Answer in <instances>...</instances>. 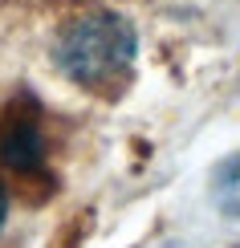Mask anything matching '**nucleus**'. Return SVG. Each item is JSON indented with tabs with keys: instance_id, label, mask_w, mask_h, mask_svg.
Instances as JSON below:
<instances>
[{
	"instance_id": "obj_1",
	"label": "nucleus",
	"mask_w": 240,
	"mask_h": 248,
	"mask_svg": "<svg viewBox=\"0 0 240 248\" xmlns=\"http://www.w3.org/2000/svg\"><path fill=\"white\" fill-rule=\"evenodd\" d=\"M134 49V25L118 13H86L74 16L61 29L57 45H53V61L69 81L86 90H102V86H118L130 74Z\"/></svg>"
},
{
	"instance_id": "obj_3",
	"label": "nucleus",
	"mask_w": 240,
	"mask_h": 248,
	"mask_svg": "<svg viewBox=\"0 0 240 248\" xmlns=\"http://www.w3.org/2000/svg\"><path fill=\"white\" fill-rule=\"evenodd\" d=\"M4 216H8V191L0 187V228H4Z\"/></svg>"
},
{
	"instance_id": "obj_2",
	"label": "nucleus",
	"mask_w": 240,
	"mask_h": 248,
	"mask_svg": "<svg viewBox=\"0 0 240 248\" xmlns=\"http://www.w3.org/2000/svg\"><path fill=\"white\" fill-rule=\"evenodd\" d=\"M0 163L16 175L45 171V134L33 110H13L0 122Z\"/></svg>"
}]
</instances>
